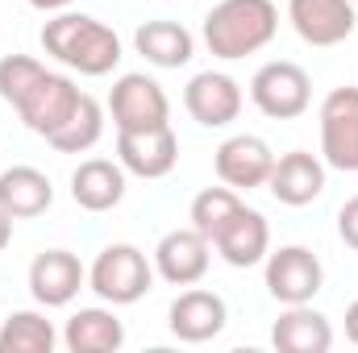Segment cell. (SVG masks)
<instances>
[{
  "instance_id": "cell-1",
  "label": "cell",
  "mask_w": 358,
  "mask_h": 353,
  "mask_svg": "<svg viewBox=\"0 0 358 353\" xmlns=\"http://www.w3.org/2000/svg\"><path fill=\"white\" fill-rule=\"evenodd\" d=\"M0 100L17 108V117L25 121L29 133L55 137L71 121V112L80 108L84 91L76 88L67 75L46 71L29 54H4L0 59Z\"/></svg>"
},
{
  "instance_id": "cell-2",
  "label": "cell",
  "mask_w": 358,
  "mask_h": 353,
  "mask_svg": "<svg viewBox=\"0 0 358 353\" xmlns=\"http://www.w3.org/2000/svg\"><path fill=\"white\" fill-rule=\"evenodd\" d=\"M42 50L80 75H108L121 63V38L88 13H55L42 25Z\"/></svg>"
},
{
  "instance_id": "cell-3",
  "label": "cell",
  "mask_w": 358,
  "mask_h": 353,
  "mask_svg": "<svg viewBox=\"0 0 358 353\" xmlns=\"http://www.w3.org/2000/svg\"><path fill=\"white\" fill-rule=\"evenodd\" d=\"M279 33V8L271 0H221L204 17V46L234 63L246 54H259Z\"/></svg>"
},
{
  "instance_id": "cell-4",
  "label": "cell",
  "mask_w": 358,
  "mask_h": 353,
  "mask_svg": "<svg viewBox=\"0 0 358 353\" xmlns=\"http://www.w3.org/2000/svg\"><path fill=\"white\" fill-rule=\"evenodd\" d=\"M150 283H155V266L146 262V254L138 246H129V241L104 246L88 270V287L113 308L138 303L150 291Z\"/></svg>"
},
{
  "instance_id": "cell-5",
  "label": "cell",
  "mask_w": 358,
  "mask_h": 353,
  "mask_svg": "<svg viewBox=\"0 0 358 353\" xmlns=\"http://www.w3.org/2000/svg\"><path fill=\"white\" fill-rule=\"evenodd\" d=\"M250 100L271 121H296L308 108V100H313L308 71L296 67V63H287V59L263 63L255 71V80H250Z\"/></svg>"
},
{
  "instance_id": "cell-6",
  "label": "cell",
  "mask_w": 358,
  "mask_h": 353,
  "mask_svg": "<svg viewBox=\"0 0 358 353\" xmlns=\"http://www.w3.org/2000/svg\"><path fill=\"white\" fill-rule=\"evenodd\" d=\"M321 158L342 175L358 171V88H334L321 100Z\"/></svg>"
},
{
  "instance_id": "cell-7",
  "label": "cell",
  "mask_w": 358,
  "mask_h": 353,
  "mask_svg": "<svg viewBox=\"0 0 358 353\" xmlns=\"http://www.w3.org/2000/svg\"><path fill=\"white\" fill-rule=\"evenodd\" d=\"M108 112H113L117 133L171 125V100H167V91L159 88L150 75H138V71H134V75H121V80L113 84Z\"/></svg>"
},
{
  "instance_id": "cell-8",
  "label": "cell",
  "mask_w": 358,
  "mask_h": 353,
  "mask_svg": "<svg viewBox=\"0 0 358 353\" xmlns=\"http://www.w3.org/2000/svg\"><path fill=\"white\" fill-rule=\"evenodd\" d=\"M325 283V266L304 246H279L267 254V291L275 303H313Z\"/></svg>"
},
{
  "instance_id": "cell-9",
  "label": "cell",
  "mask_w": 358,
  "mask_h": 353,
  "mask_svg": "<svg viewBox=\"0 0 358 353\" xmlns=\"http://www.w3.org/2000/svg\"><path fill=\"white\" fill-rule=\"evenodd\" d=\"M117 163L125 167V175L138 179H163L176 171L179 163V137L171 125L159 129H129L117 133Z\"/></svg>"
},
{
  "instance_id": "cell-10",
  "label": "cell",
  "mask_w": 358,
  "mask_h": 353,
  "mask_svg": "<svg viewBox=\"0 0 358 353\" xmlns=\"http://www.w3.org/2000/svg\"><path fill=\"white\" fill-rule=\"evenodd\" d=\"M183 108L204 129H225L242 112V84L225 71H200L183 88Z\"/></svg>"
},
{
  "instance_id": "cell-11",
  "label": "cell",
  "mask_w": 358,
  "mask_h": 353,
  "mask_svg": "<svg viewBox=\"0 0 358 353\" xmlns=\"http://www.w3.org/2000/svg\"><path fill=\"white\" fill-rule=\"evenodd\" d=\"M217 179L234 191H250V187H267L271 167H275V154L263 137L255 133H238V137H225L217 146Z\"/></svg>"
},
{
  "instance_id": "cell-12",
  "label": "cell",
  "mask_w": 358,
  "mask_h": 353,
  "mask_svg": "<svg viewBox=\"0 0 358 353\" xmlns=\"http://www.w3.org/2000/svg\"><path fill=\"white\" fill-rule=\"evenodd\" d=\"M88 283L84 262L71 250H46L29 262V295L42 308H67Z\"/></svg>"
},
{
  "instance_id": "cell-13",
  "label": "cell",
  "mask_w": 358,
  "mask_h": 353,
  "mask_svg": "<svg viewBox=\"0 0 358 353\" xmlns=\"http://www.w3.org/2000/svg\"><path fill=\"white\" fill-rule=\"evenodd\" d=\"M287 21L308 46H338L358 25L350 0H287Z\"/></svg>"
},
{
  "instance_id": "cell-14",
  "label": "cell",
  "mask_w": 358,
  "mask_h": 353,
  "mask_svg": "<svg viewBox=\"0 0 358 353\" xmlns=\"http://www.w3.org/2000/svg\"><path fill=\"white\" fill-rule=\"evenodd\" d=\"M167 324H171V333H176L179 341H187V345H204V341H213V337L225 333V324H229V308H225V299H221L217 291H200V287H192V291H183L176 303H171Z\"/></svg>"
},
{
  "instance_id": "cell-15",
  "label": "cell",
  "mask_w": 358,
  "mask_h": 353,
  "mask_svg": "<svg viewBox=\"0 0 358 353\" xmlns=\"http://www.w3.org/2000/svg\"><path fill=\"white\" fill-rule=\"evenodd\" d=\"M208 237H200L192 225L187 229H171L163 233V241L155 246V270L159 278H167L171 287H192L208 274Z\"/></svg>"
},
{
  "instance_id": "cell-16",
  "label": "cell",
  "mask_w": 358,
  "mask_h": 353,
  "mask_svg": "<svg viewBox=\"0 0 358 353\" xmlns=\"http://www.w3.org/2000/svg\"><path fill=\"white\" fill-rule=\"evenodd\" d=\"M213 250H217L229 266H238V270L259 266L271 254V225H267V216H263L259 208H246V204H242V208L225 220V229L213 237Z\"/></svg>"
},
{
  "instance_id": "cell-17",
  "label": "cell",
  "mask_w": 358,
  "mask_h": 353,
  "mask_svg": "<svg viewBox=\"0 0 358 353\" xmlns=\"http://www.w3.org/2000/svg\"><path fill=\"white\" fill-rule=\"evenodd\" d=\"M271 195L287 208H304L313 204L321 191H325V163L308 150H292V154H279L267 179Z\"/></svg>"
},
{
  "instance_id": "cell-18",
  "label": "cell",
  "mask_w": 358,
  "mask_h": 353,
  "mask_svg": "<svg viewBox=\"0 0 358 353\" xmlns=\"http://www.w3.org/2000/svg\"><path fill=\"white\" fill-rule=\"evenodd\" d=\"M271 345L279 353H329L334 324L321 312H313L308 303H287L279 320L271 324Z\"/></svg>"
},
{
  "instance_id": "cell-19",
  "label": "cell",
  "mask_w": 358,
  "mask_h": 353,
  "mask_svg": "<svg viewBox=\"0 0 358 353\" xmlns=\"http://www.w3.org/2000/svg\"><path fill=\"white\" fill-rule=\"evenodd\" d=\"M71 200L84 212H108L125 200V167L108 158H84L71 171Z\"/></svg>"
},
{
  "instance_id": "cell-20",
  "label": "cell",
  "mask_w": 358,
  "mask_h": 353,
  "mask_svg": "<svg viewBox=\"0 0 358 353\" xmlns=\"http://www.w3.org/2000/svg\"><path fill=\"white\" fill-rule=\"evenodd\" d=\"M134 46H138V54H142L150 67H163V71L187 67L192 54H196V38H192L179 21H146V25H138Z\"/></svg>"
},
{
  "instance_id": "cell-21",
  "label": "cell",
  "mask_w": 358,
  "mask_h": 353,
  "mask_svg": "<svg viewBox=\"0 0 358 353\" xmlns=\"http://www.w3.org/2000/svg\"><path fill=\"white\" fill-rule=\"evenodd\" d=\"M50 204H55V187L38 167H8V171H0V208L13 220L42 216Z\"/></svg>"
},
{
  "instance_id": "cell-22",
  "label": "cell",
  "mask_w": 358,
  "mask_h": 353,
  "mask_svg": "<svg viewBox=\"0 0 358 353\" xmlns=\"http://www.w3.org/2000/svg\"><path fill=\"white\" fill-rule=\"evenodd\" d=\"M63 345L71 353H117L125 345V324L108 308H80L63 329Z\"/></svg>"
},
{
  "instance_id": "cell-23",
  "label": "cell",
  "mask_w": 358,
  "mask_h": 353,
  "mask_svg": "<svg viewBox=\"0 0 358 353\" xmlns=\"http://www.w3.org/2000/svg\"><path fill=\"white\" fill-rule=\"evenodd\" d=\"M55 345L59 333L42 312H13L0 324V353H50Z\"/></svg>"
},
{
  "instance_id": "cell-24",
  "label": "cell",
  "mask_w": 358,
  "mask_h": 353,
  "mask_svg": "<svg viewBox=\"0 0 358 353\" xmlns=\"http://www.w3.org/2000/svg\"><path fill=\"white\" fill-rule=\"evenodd\" d=\"M100 133H104V108L84 91V100H80V108L71 112V121H67L55 137H46V142H50L55 150H63V154H84V150H92V146L100 142Z\"/></svg>"
},
{
  "instance_id": "cell-25",
  "label": "cell",
  "mask_w": 358,
  "mask_h": 353,
  "mask_svg": "<svg viewBox=\"0 0 358 353\" xmlns=\"http://www.w3.org/2000/svg\"><path fill=\"white\" fill-rule=\"evenodd\" d=\"M238 208H242V195H238L234 187H204V191L192 200L187 220H192V229H196L200 237H208V246H213V237L225 229V220H229Z\"/></svg>"
},
{
  "instance_id": "cell-26",
  "label": "cell",
  "mask_w": 358,
  "mask_h": 353,
  "mask_svg": "<svg viewBox=\"0 0 358 353\" xmlns=\"http://www.w3.org/2000/svg\"><path fill=\"white\" fill-rule=\"evenodd\" d=\"M338 233H342V241L358 254V195L342 204V212H338Z\"/></svg>"
},
{
  "instance_id": "cell-27",
  "label": "cell",
  "mask_w": 358,
  "mask_h": 353,
  "mask_svg": "<svg viewBox=\"0 0 358 353\" xmlns=\"http://www.w3.org/2000/svg\"><path fill=\"white\" fill-rule=\"evenodd\" d=\"M346 337H350V341L358 345V299L350 303V308H346Z\"/></svg>"
},
{
  "instance_id": "cell-28",
  "label": "cell",
  "mask_w": 358,
  "mask_h": 353,
  "mask_svg": "<svg viewBox=\"0 0 358 353\" xmlns=\"http://www.w3.org/2000/svg\"><path fill=\"white\" fill-rule=\"evenodd\" d=\"M8 241H13V216L0 208V254H4V246H8Z\"/></svg>"
},
{
  "instance_id": "cell-29",
  "label": "cell",
  "mask_w": 358,
  "mask_h": 353,
  "mask_svg": "<svg viewBox=\"0 0 358 353\" xmlns=\"http://www.w3.org/2000/svg\"><path fill=\"white\" fill-rule=\"evenodd\" d=\"M29 4H34V8H42V13H63L71 0H29Z\"/></svg>"
}]
</instances>
